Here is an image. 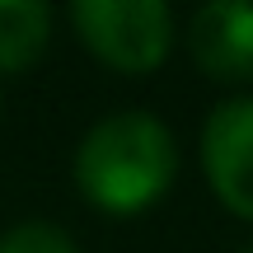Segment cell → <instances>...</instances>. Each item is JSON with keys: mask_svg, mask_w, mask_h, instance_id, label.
<instances>
[{"mask_svg": "<svg viewBox=\"0 0 253 253\" xmlns=\"http://www.w3.org/2000/svg\"><path fill=\"white\" fill-rule=\"evenodd\" d=\"M75 188L108 216H141L169 197L178 178V141L150 108H118L99 118L75 145Z\"/></svg>", "mask_w": 253, "mask_h": 253, "instance_id": "cell-1", "label": "cell"}, {"mask_svg": "<svg viewBox=\"0 0 253 253\" xmlns=\"http://www.w3.org/2000/svg\"><path fill=\"white\" fill-rule=\"evenodd\" d=\"M71 28L99 66L118 75H150L169 61V0H71Z\"/></svg>", "mask_w": 253, "mask_h": 253, "instance_id": "cell-2", "label": "cell"}, {"mask_svg": "<svg viewBox=\"0 0 253 253\" xmlns=\"http://www.w3.org/2000/svg\"><path fill=\"white\" fill-rule=\"evenodd\" d=\"M197 160L216 202L253 225V94L220 99L197 136Z\"/></svg>", "mask_w": 253, "mask_h": 253, "instance_id": "cell-3", "label": "cell"}, {"mask_svg": "<svg viewBox=\"0 0 253 253\" xmlns=\"http://www.w3.org/2000/svg\"><path fill=\"white\" fill-rule=\"evenodd\" d=\"M188 56L216 84H253V0H202L188 19Z\"/></svg>", "mask_w": 253, "mask_h": 253, "instance_id": "cell-4", "label": "cell"}, {"mask_svg": "<svg viewBox=\"0 0 253 253\" xmlns=\"http://www.w3.org/2000/svg\"><path fill=\"white\" fill-rule=\"evenodd\" d=\"M52 0H0V71H33L52 47Z\"/></svg>", "mask_w": 253, "mask_h": 253, "instance_id": "cell-5", "label": "cell"}, {"mask_svg": "<svg viewBox=\"0 0 253 253\" xmlns=\"http://www.w3.org/2000/svg\"><path fill=\"white\" fill-rule=\"evenodd\" d=\"M0 253H80L56 220H19L0 235Z\"/></svg>", "mask_w": 253, "mask_h": 253, "instance_id": "cell-6", "label": "cell"}, {"mask_svg": "<svg viewBox=\"0 0 253 253\" xmlns=\"http://www.w3.org/2000/svg\"><path fill=\"white\" fill-rule=\"evenodd\" d=\"M239 253H253V244H244V249H239Z\"/></svg>", "mask_w": 253, "mask_h": 253, "instance_id": "cell-7", "label": "cell"}, {"mask_svg": "<svg viewBox=\"0 0 253 253\" xmlns=\"http://www.w3.org/2000/svg\"><path fill=\"white\" fill-rule=\"evenodd\" d=\"M0 108H5V94H0Z\"/></svg>", "mask_w": 253, "mask_h": 253, "instance_id": "cell-8", "label": "cell"}]
</instances>
